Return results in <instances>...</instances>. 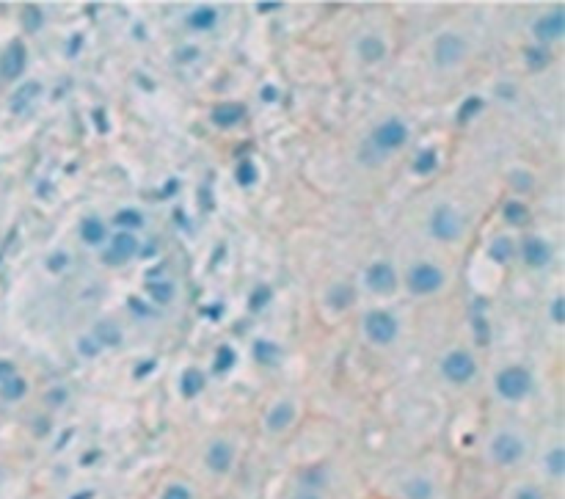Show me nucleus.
I'll return each instance as SVG.
<instances>
[{"instance_id": "1", "label": "nucleus", "mask_w": 565, "mask_h": 499, "mask_svg": "<svg viewBox=\"0 0 565 499\" xmlns=\"http://www.w3.org/2000/svg\"><path fill=\"white\" fill-rule=\"evenodd\" d=\"M530 389H532V378L524 367H505L496 375V392L505 400H521L530 394Z\"/></svg>"}, {"instance_id": "2", "label": "nucleus", "mask_w": 565, "mask_h": 499, "mask_svg": "<svg viewBox=\"0 0 565 499\" xmlns=\"http://www.w3.org/2000/svg\"><path fill=\"white\" fill-rule=\"evenodd\" d=\"M444 284V273L431 265V262H419L408 270V290L417 295H431Z\"/></svg>"}, {"instance_id": "3", "label": "nucleus", "mask_w": 565, "mask_h": 499, "mask_svg": "<svg viewBox=\"0 0 565 499\" xmlns=\"http://www.w3.org/2000/svg\"><path fill=\"white\" fill-rule=\"evenodd\" d=\"M364 331L375 345H389L397 337V320H394V315H389L383 309H375V312H370L364 317Z\"/></svg>"}, {"instance_id": "4", "label": "nucleus", "mask_w": 565, "mask_h": 499, "mask_svg": "<svg viewBox=\"0 0 565 499\" xmlns=\"http://www.w3.org/2000/svg\"><path fill=\"white\" fill-rule=\"evenodd\" d=\"M408 141V127L403 125L400 119H386L383 125H378V130L372 132V146L378 152H394Z\"/></svg>"}, {"instance_id": "5", "label": "nucleus", "mask_w": 565, "mask_h": 499, "mask_svg": "<svg viewBox=\"0 0 565 499\" xmlns=\"http://www.w3.org/2000/svg\"><path fill=\"white\" fill-rule=\"evenodd\" d=\"M442 373H444V378L452 380V383H466V380L474 378L477 365H474L471 353H466V351H452V353L444 356V362H442Z\"/></svg>"}, {"instance_id": "6", "label": "nucleus", "mask_w": 565, "mask_h": 499, "mask_svg": "<svg viewBox=\"0 0 565 499\" xmlns=\"http://www.w3.org/2000/svg\"><path fill=\"white\" fill-rule=\"evenodd\" d=\"M431 235L439 240H455L460 235V216L452 210L450 204H442L431 216Z\"/></svg>"}, {"instance_id": "7", "label": "nucleus", "mask_w": 565, "mask_h": 499, "mask_svg": "<svg viewBox=\"0 0 565 499\" xmlns=\"http://www.w3.org/2000/svg\"><path fill=\"white\" fill-rule=\"evenodd\" d=\"M364 281H367V287H370L372 292L389 295V292H394V287H397V273H394V268H392L389 262H372V265L367 268V273H364Z\"/></svg>"}, {"instance_id": "8", "label": "nucleus", "mask_w": 565, "mask_h": 499, "mask_svg": "<svg viewBox=\"0 0 565 499\" xmlns=\"http://www.w3.org/2000/svg\"><path fill=\"white\" fill-rule=\"evenodd\" d=\"M25 64H28V47L19 39H14L0 55V75L6 80H14V78H19L25 72Z\"/></svg>"}, {"instance_id": "9", "label": "nucleus", "mask_w": 565, "mask_h": 499, "mask_svg": "<svg viewBox=\"0 0 565 499\" xmlns=\"http://www.w3.org/2000/svg\"><path fill=\"white\" fill-rule=\"evenodd\" d=\"M491 455H494L496 464L510 466L524 455V441L519 436H513V433H499L494 439V444H491Z\"/></svg>"}, {"instance_id": "10", "label": "nucleus", "mask_w": 565, "mask_h": 499, "mask_svg": "<svg viewBox=\"0 0 565 499\" xmlns=\"http://www.w3.org/2000/svg\"><path fill=\"white\" fill-rule=\"evenodd\" d=\"M135 251H138V240L132 232H116L111 249L103 251V262L105 265H124L130 256H135Z\"/></svg>"}, {"instance_id": "11", "label": "nucleus", "mask_w": 565, "mask_h": 499, "mask_svg": "<svg viewBox=\"0 0 565 499\" xmlns=\"http://www.w3.org/2000/svg\"><path fill=\"white\" fill-rule=\"evenodd\" d=\"M463 50H466V44H463L460 36H455V33H442V36L436 39L433 58H436L439 67H452V64H458V61L463 58Z\"/></svg>"}, {"instance_id": "12", "label": "nucleus", "mask_w": 565, "mask_h": 499, "mask_svg": "<svg viewBox=\"0 0 565 499\" xmlns=\"http://www.w3.org/2000/svg\"><path fill=\"white\" fill-rule=\"evenodd\" d=\"M532 30H535V36H538V42H541V44H546V42H555V39H560V36H563V30H565V14H563V8H552L549 14H544L541 19H535Z\"/></svg>"}, {"instance_id": "13", "label": "nucleus", "mask_w": 565, "mask_h": 499, "mask_svg": "<svg viewBox=\"0 0 565 499\" xmlns=\"http://www.w3.org/2000/svg\"><path fill=\"white\" fill-rule=\"evenodd\" d=\"M521 259L530 265V268H544L549 265L552 259V246L544 240V238H527L521 243Z\"/></svg>"}, {"instance_id": "14", "label": "nucleus", "mask_w": 565, "mask_h": 499, "mask_svg": "<svg viewBox=\"0 0 565 499\" xmlns=\"http://www.w3.org/2000/svg\"><path fill=\"white\" fill-rule=\"evenodd\" d=\"M243 116H245V108H243L240 103H221V105H216L213 114H210L213 125L224 127V130L226 127H234Z\"/></svg>"}, {"instance_id": "15", "label": "nucleus", "mask_w": 565, "mask_h": 499, "mask_svg": "<svg viewBox=\"0 0 565 499\" xmlns=\"http://www.w3.org/2000/svg\"><path fill=\"white\" fill-rule=\"evenodd\" d=\"M232 458H234V453H232L229 441H213L207 450V466L213 472H226L232 466Z\"/></svg>"}, {"instance_id": "16", "label": "nucleus", "mask_w": 565, "mask_h": 499, "mask_svg": "<svg viewBox=\"0 0 565 499\" xmlns=\"http://www.w3.org/2000/svg\"><path fill=\"white\" fill-rule=\"evenodd\" d=\"M42 94V86L39 83H33V80H28V83H22L17 91H14V97H11V111L14 114H25L31 105H33V100Z\"/></svg>"}, {"instance_id": "17", "label": "nucleus", "mask_w": 565, "mask_h": 499, "mask_svg": "<svg viewBox=\"0 0 565 499\" xmlns=\"http://www.w3.org/2000/svg\"><path fill=\"white\" fill-rule=\"evenodd\" d=\"M251 353H254V359H257L259 365H265V367H273V365L281 362V348H279L276 342H270V340H257Z\"/></svg>"}, {"instance_id": "18", "label": "nucleus", "mask_w": 565, "mask_h": 499, "mask_svg": "<svg viewBox=\"0 0 565 499\" xmlns=\"http://www.w3.org/2000/svg\"><path fill=\"white\" fill-rule=\"evenodd\" d=\"M326 301H329V306H331L334 312H345V309H347V306L356 301V292H353V287H350V284L339 281V284H334V287L329 290Z\"/></svg>"}, {"instance_id": "19", "label": "nucleus", "mask_w": 565, "mask_h": 499, "mask_svg": "<svg viewBox=\"0 0 565 499\" xmlns=\"http://www.w3.org/2000/svg\"><path fill=\"white\" fill-rule=\"evenodd\" d=\"M293 419H295L293 403H279V405H273V411L268 414V428H270V430H284V428H290Z\"/></svg>"}, {"instance_id": "20", "label": "nucleus", "mask_w": 565, "mask_h": 499, "mask_svg": "<svg viewBox=\"0 0 565 499\" xmlns=\"http://www.w3.org/2000/svg\"><path fill=\"white\" fill-rule=\"evenodd\" d=\"M524 61L532 72H541L552 64V53L546 50V44H532V47H524Z\"/></svg>"}, {"instance_id": "21", "label": "nucleus", "mask_w": 565, "mask_h": 499, "mask_svg": "<svg viewBox=\"0 0 565 499\" xmlns=\"http://www.w3.org/2000/svg\"><path fill=\"white\" fill-rule=\"evenodd\" d=\"M80 238H83L89 246H100V243L108 238V229H105V224H103L100 218H86V221L80 224Z\"/></svg>"}, {"instance_id": "22", "label": "nucleus", "mask_w": 565, "mask_h": 499, "mask_svg": "<svg viewBox=\"0 0 565 499\" xmlns=\"http://www.w3.org/2000/svg\"><path fill=\"white\" fill-rule=\"evenodd\" d=\"M216 19H218V14H216V8H210V6H199V8H193V11L188 14V25H191L193 30H210V28L216 25Z\"/></svg>"}, {"instance_id": "23", "label": "nucleus", "mask_w": 565, "mask_h": 499, "mask_svg": "<svg viewBox=\"0 0 565 499\" xmlns=\"http://www.w3.org/2000/svg\"><path fill=\"white\" fill-rule=\"evenodd\" d=\"M383 53H386V44H383L378 36H364V39L358 42V55H361L367 64L381 61V58H383Z\"/></svg>"}, {"instance_id": "24", "label": "nucleus", "mask_w": 565, "mask_h": 499, "mask_svg": "<svg viewBox=\"0 0 565 499\" xmlns=\"http://www.w3.org/2000/svg\"><path fill=\"white\" fill-rule=\"evenodd\" d=\"M180 389H182L185 397H196V394L205 389V375H202V370L188 367V370L182 373V378H180Z\"/></svg>"}, {"instance_id": "25", "label": "nucleus", "mask_w": 565, "mask_h": 499, "mask_svg": "<svg viewBox=\"0 0 565 499\" xmlns=\"http://www.w3.org/2000/svg\"><path fill=\"white\" fill-rule=\"evenodd\" d=\"M25 392H28V380L19 378V375H11V378H6L0 383V397L3 400H22Z\"/></svg>"}, {"instance_id": "26", "label": "nucleus", "mask_w": 565, "mask_h": 499, "mask_svg": "<svg viewBox=\"0 0 565 499\" xmlns=\"http://www.w3.org/2000/svg\"><path fill=\"white\" fill-rule=\"evenodd\" d=\"M116 227H119V232H132V229H141L144 227V216L138 213V210H132V207H127V210H121V213H116Z\"/></svg>"}, {"instance_id": "27", "label": "nucleus", "mask_w": 565, "mask_h": 499, "mask_svg": "<svg viewBox=\"0 0 565 499\" xmlns=\"http://www.w3.org/2000/svg\"><path fill=\"white\" fill-rule=\"evenodd\" d=\"M94 340H97V345H119L121 331H119L116 323L103 320V323H97V329H94Z\"/></svg>"}, {"instance_id": "28", "label": "nucleus", "mask_w": 565, "mask_h": 499, "mask_svg": "<svg viewBox=\"0 0 565 499\" xmlns=\"http://www.w3.org/2000/svg\"><path fill=\"white\" fill-rule=\"evenodd\" d=\"M22 28L28 30V33H36L42 25H44V11L39 8V6H33V3H28L25 8H22Z\"/></svg>"}, {"instance_id": "29", "label": "nucleus", "mask_w": 565, "mask_h": 499, "mask_svg": "<svg viewBox=\"0 0 565 499\" xmlns=\"http://www.w3.org/2000/svg\"><path fill=\"white\" fill-rule=\"evenodd\" d=\"M436 166H439V155L433 152V149H422L419 155H417V160H414V174H419V177H425V174H433L436 171Z\"/></svg>"}, {"instance_id": "30", "label": "nucleus", "mask_w": 565, "mask_h": 499, "mask_svg": "<svg viewBox=\"0 0 565 499\" xmlns=\"http://www.w3.org/2000/svg\"><path fill=\"white\" fill-rule=\"evenodd\" d=\"M480 111H483V97L471 94V97H466V100L460 103V108H458V122H460V125H469Z\"/></svg>"}, {"instance_id": "31", "label": "nucleus", "mask_w": 565, "mask_h": 499, "mask_svg": "<svg viewBox=\"0 0 565 499\" xmlns=\"http://www.w3.org/2000/svg\"><path fill=\"white\" fill-rule=\"evenodd\" d=\"M502 216H505V221L513 224V227H521V224L530 221V210H527L521 202H507V204L502 207Z\"/></svg>"}, {"instance_id": "32", "label": "nucleus", "mask_w": 565, "mask_h": 499, "mask_svg": "<svg viewBox=\"0 0 565 499\" xmlns=\"http://www.w3.org/2000/svg\"><path fill=\"white\" fill-rule=\"evenodd\" d=\"M257 177H259L257 163H251V160H240V163L234 166V180H237V185L248 188V185H254V182H257Z\"/></svg>"}, {"instance_id": "33", "label": "nucleus", "mask_w": 565, "mask_h": 499, "mask_svg": "<svg viewBox=\"0 0 565 499\" xmlns=\"http://www.w3.org/2000/svg\"><path fill=\"white\" fill-rule=\"evenodd\" d=\"M491 259L494 262H499V265H505L510 256H513V251H516V246H513V240L510 238H496L494 243H491Z\"/></svg>"}, {"instance_id": "34", "label": "nucleus", "mask_w": 565, "mask_h": 499, "mask_svg": "<svg viewBox=\"0 0 565 499\" xmlns=\"http://www.w3.org/2000/svg\"><path fill=\"white\" fill-rule=\"evenodd\" d=\"M146 292H149L157 304H168V301L174 298V284H168V281H149V284H146Z\"/></svg>"}, {"instance_id": "35", "label": "nucleus", "mask_w": 565, "mask_h": 499, "mask_svg": "<svg viewBox=\"0 0 565 499\" xmlns=\"http://www.w3.org/2000/svg\"><path fill=\"white\" fill-rule=\"evenodd\" d=\"M270 298H273V290H270L268 284H259V287H254V292H251V298H248V309H251V312H259V309H265V306L270 304Z\"/></svg>"}, {"instance_id": "36", "label": "nucleus", "mask_w": 565, "mask_h": 499, "mask_svg": "<svg viewBox=\"0 0 565 499\" xmlns=\"http://www.w3.org/2000/svg\"><path fill=\"white\" fill-rule=\"evenodd\" d=\"M234 362H237V353H234L229 345H221V348L216 351L213 370H216V373H226V370H232V367H234Z\"/></svg>"}, {"instance_id": "37", "label": "nucleus", "mask_w": 565, "mask_h": 499, "mask_svg": "<svg viewBox=\"0 0 565 499\" xmlns=\"http://www.w3.org/2000/svg\"><path fill=\"white\" fill-rule=\"evenodd\" d=\"M546 466H549V472H552L555 478H560L565 472V450L555 447V450L549 453V458H546Z\"/></svg>"}, {"instance_id": "38", "label": "nucleus", "mask_w": 565, "mask_h": 499, "mask_svg": "<svg viewBox=\"0 0 565 499\" xmlns=\"http://www.w3.org/2000/svg\"><path fill=\"white\" fill-rule=\"evenodd\" d=\"M406 491H408V499H428L433 489H431V483H428V480H414V483H408V489H406Z\"/></svg>"}, {"instance_id": "39", "label": "nucleus", "mask_w": 565, "mask_h": 499, "mask_svg": "<svg viewBox=\"0 0 565 499\" xmlns=\"http://www.w3.org/2000/svg\"><path fill=\"white\" fill-rule=\"evenodd\" d=\"M474 334H477V342L480 345H488V323H485V317L483 315H474Z\"/></svg>"}, {"instance_id": "40", "label": "nucleus", "mask_w": 565, "mask_h": 499, "mask_svg": "<svg viewBox=\"0 0 565 499\" xmlns=\"http://www.w3.org/2000/svg\"><path fill=\"white\" fill-rule=\"evenodd\" d=\"M510 182H513L516 191H530V188H532V177H530L527 171H516V174L510 177Z\"/></svg>"}, {"instance_id": "41", "label": "nucleus", "mask_w": 565, "mask_h": 499, "mask_svg": "<svg viewBox=\"0 0 565 499\" xmlns=\"http://www.w3.org/2000/svg\"><path fill=\"white\" fill-rule=\"evenodd\" d=\"M78 351H80L83 356H94V353L100 351V345H97V340H94V337H83V340L78 342Z\"/></svg>"}, {"instance_id": "42", "label": "nucleus", "mask_w": 565, "mask_h": 499, "mask_svg": "<svg viewBox=\"0 0 565 499\" xmlns=\"http://www.w3.org/2000/svg\"><path fill=\"white\" fill-rule=\"evenodd\" d=\"M163 499H193V497H191V491L185 486H168L163 491Z\"/></svg>"}, {"instance_id": "43", "label": "nucleus", "mask_w": 565, "mask_h": 499, "mask_svg": "<svg viewBox=\"0 0 565 499\" xmlns=\"http://www.w3.org/2000/svg\"><path fill=\"white\" fill-rule=\"evenodd\" d=\"M67 262H69V256L61 251V254H53V256L47 259V268H50L53 273H58V270H64V268H67Z\"/></svg>"}, {"instance_id": "44", "label": "nucleus", "mask_w": 565, "mask_h": 499, "mask_svg": "<svg viewBox=\"0 0 565 499\" xmlns=\"http://www.w3.org/2000/svg\"><path fill=\"white\" fill-rule=\"evenodd\" d=\"M552 317H555V323H563L565 320V301L563 298H555V304H552Z\"/></svg>"}, {"instance_id": "45", "label": "nucleus", "mask_w": 565, "mask_h": 499, "mask_svg": "<svg viewBox=\"0 0 565 499\" xmlns=\"http://www.w3.org/2000/svg\"><path fill=\"white\" fill-rule=\"evenodd\" d=\"M11 375H17V370H14V362L0 359V383H3L6 378H11Z\"/></svg>"}, {"instance_id": "46", "label": "nucleus", "mask_w": 565, "mask_h": 499, "mask_svg": "<svg viewBox=\"0 0 565 499\" xmlns=\"http://www.w3.org/2000/svg\"><path fill=\"white\" fill-rule=\"evenodd\" d=\"M276 8H281V3H276V0H262V3H257V11H262V14H270V11H276Z\"/></svg>"}, {"instance_id": "47", "label": "nucleus", "mask_w": 565, "mask_h": 499, "mask_svg": "<svg viewBox=\"0 0 565 499\" xmlns=\"http://www.w3.org/2000/svg\"><path fill=\"white\" fill-rule=\"evenodd\" d=\"M152 370H155V359H149V362L138 365V367H135V378H144V375H149Z\"/></svg>"}, {"instance_id": "48", "label": "nucleus", "mask_w": 565, "mask_h": 499, "mask_svg": "<svg viewBox=\"0 0 565 499\" xmlns=\"http://www.w3.org/2000/svg\"><path fill=\"white\" fill-rule=\"evenodd\" d=\"M516 499H544V494H541L538 489H521V491L516 494Z\"/></svg>"}, {"instance_id": "49", "label": "nucleus", "mask_w": 565, "mask_h": 499, "mask_svg": "<svg viewBox=\"0 0 565 499\" xmlns=\"http://www.w3.org/2000/svg\"><path fill=\"white\" fill-rule=\"evenodd\" d=\"M130 309H132V312H138L141 317H149V309H146V306H144L138 298H130Z\"/></svg>"}, {"instance_id": "50", "label": "nucleus", "mask_w": 565, "mask_h": 499, "mask_svg": "<svg viewBox=\"0 0 565 499\" xmlns=\"http://www.w3.org/2000/svg\"><path fill=\"white\" fill-rule=\"evenodd\" d=\"M262 100H265V103H273V100H279V91H276L273 86H265V89H262Z\"/></svg>"}, {"instance_id": "51", "label": "nucleus", "mask_w": 565, "mask_h": 499, "mask_svg": "<svg viewBox=\"0 0 565 499\" xmlns=\"http://www.w3.org/2000/svg\"><path fill=\"white\" fill-rule=\"evenodd\" d=\"M47 400H50V403H64V400H67V392H64V389H53V392L47 394Z\"/></svg>"}, {"instance_id": "52", "label": "nucleus", "mask_w": 565, "mask_h": 499, "mask_svg": "<svg viewBox=\"0 0 565 499\" xmlns=\"http://www.w3.org/2000/svg\"><path fill=\"white\" fill-rule=\"evenodd\" d=\"M94 122H97V130H108V122H105V111H94Z\"/></svg>"}, {"instance_id": "53", "label": "nucleus", "mask_w": 565, "mask_h": 499, "mask_svg": "<svg viewBox=\"0 0 565 499\" xmlns=\"http://www.w3.org/2000/svg\"><path fill=\"white\" fill-rule=\"evenodd\" d=\"M80 44H83V39H80V36H72V42H69V50H67V53H69V55H75Z\"/></svg>"}, {"instance_id": "54", "label": "nucleus", "mask_w": 565, "mask_h": 499, "mask_svg": "<svg viewBox=\"0 0 565 499\" xmlns=\"http://www.w3.org/2000/svg\"><path fill=\"white\" fill-rule=\"evenodd\" d=\"M221 312H224V306H210V309H205V315H207V317H213V320H218V317H221Z\"/></svg>"}, {"instance_id": "55", "label": "nucleus", "mask_w": 565, "mask_h": 499, "mask_svg": "<svg viewBox=\"0 0 565 499\" xmlns=\"http://www.w3.org/2000/svg\"><path fill=\"white\" fill-rule=\"evenodd\" d=\"M499 94H505V100H513V89L510 86H499Z\"/></svg>"}, {"instance_id": "56", "label": "nucleus", "mask_w": 565, "mask_h": 499, "mask_svg": "<svg viewBox=\"0 0 565 499\" xmlns=\"http://www.w3.org/2000/svg\"><path fill=\"white\" fill-rule=\"evenodd\" d=\"M295 499H320V497H318L315 491H304V494H298Z\"/></svg>"}]
</instances>
